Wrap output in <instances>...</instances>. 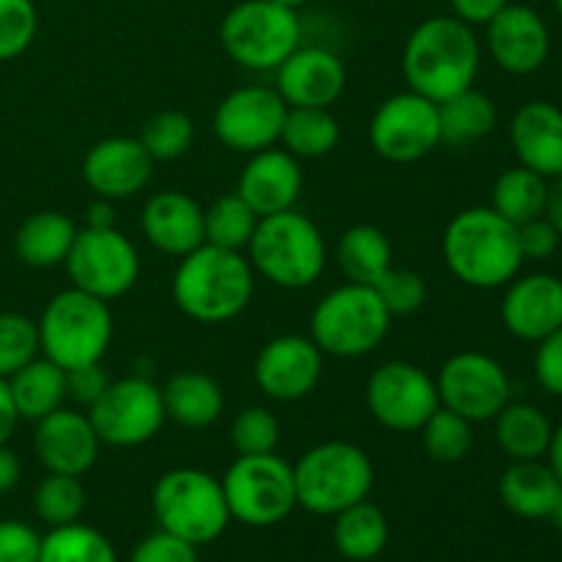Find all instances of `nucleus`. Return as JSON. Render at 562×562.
Masks as SVG:
<instances>
[{
    "label": "nucleus",
    "instance_id": "obj_1",
    "mask_svg": "<svg viewBox=\"0 0 562 562\" xmlns=\"http://www.w3.org/2000/svg\"><path fill=\"white\" fill-rule=\"evenodd\" d=\"M401 69L409 91L439 104L475 86L481 44L472 25L459 16H431L406 38Z\"/></svg>",
    "mask_w": 562,
    "mask_h": 562
},
{
    "label": "nucleus",
    "instance_id": "obj_2",
    "mask_svg": "<svg viewBox=\"0 0 562 562\" xmlns=\"http://www.w3.org/2000/svg\"><path fill=\"white\" fill-rule=\"evenodd\" d=\"M442 256L456 280L481 291L508 285L525 263L519 228L492 206H472L456 214L445 228Z\"/></svg>",
    "mask_w": 562,
    "mask_h": 562
},
{
    "label": "nucleus",
    "instance_id": "obj_3",
    "mask_svg": "<svg viewBox=\"0 0 562 562\" xmlns=\"http://www.w3.org/2000/svg\"><path fill=\"white\" fill-rule=\"evenodd\" d=\"M256 272L236 250L201 245L187 252L173 274V300L184 316L201 324H223L247 311Z\"/></svg>",
    "mask_w": 562,
    "mask_h": 562
},
{
    "label": "nucleus",
    "instance_id": "obj_4",
    "mask_svg": "<svg viewBox=\"0 0 562 562\" xmlns=\"http://www.w3.org/2000/svg\"><path fill=\"white\" fill-rule=\"evenodd\" d=\"M252 272L285 291L311 289L327 267V245L311 217L296 209L258 220L247 245Z\"/></svg>",
    "mask_w": 562,
    "mask_h": 562
},
{
    "label": "nucleus",
    "instance_id": "obj_5",
    "mask_svg": "<svg viewBox=\"0 0 562 562\" xmlns=\"http://www.w3.org/2000/svg\"><path fill=\"white\" fill-rule=\"evenodd\" d=\"M151 508L159 530L192 547L214 543L231 525L223 481L195 467H176L159 475L151 492Z\"/></svg>",
    "mask_w": 562,
    "mask_h": 562
},
{
    "label": "nucleus",
    "instance_id": "obj_6",
    "mask_svg": "<svg viewBox=\"0 0 562 562\" xmlns=\"http://www.w3.org/2000/svg\"><path fill=\"white\" fill-rule=\"evenodd\" d=\"M294 467L296 508L313 516H338L368 499L373 488V461L355 442H322Z\"/></svg>",
    "mask_w": 562,
    "mask_h": 562
},
{
    "label": "nucleus",
    "instance_id": "obj_7",
    "mask_svg": "<svg viewBox=\"0 0 562 562\" xmlns=\"http://www.w3.org/2000/svg\"><path fill=\"white\" fill-rule=\"evenodd\" d=\"M36 324L42 355L64 371L102 362L113 340V313L108 302L75 285L55 294Z\"/></svg>",
    "mask_w": 562,
    "mask_h": 562
},
{
    "label": "nucleus",
    "instance_id": "obj_8",
    "mask_svg": "<svg viewBox=\"0 0 562 562\" xmlns=\"http://www.w3.org/2000/svg\"><path fill=\"white\" fill-rule=\"evenodd\" d=\"M390 322L393 316L371 285L344 283L313 307L311 338L322 355L357 360L384 344Z\"/></svg>",
    "mask_w": 562,
    "mask_h": 562
},
{
    "label": "nucleus",
    "instance_id": "obj_9",
    "mask_svg": "<svg viewBox=\"0 0 562 562\" xmlns=\"http://www.w3.org/2000/svg\"><path fill=\"white\" fill-rule=\"evenodd\" d=\"M300 14L274 0H241L220 25L225 55L250 71H274L300 47Z\"/></svg>",
    "mask_w": 562,
    "mask_h": 562
},
{
    "label": "nucleus",
    "instance_id": "obj_10",
    "mask_svg": "<svg viewBox=\"0 0 562 562\" xmlns=\"http://www.w3.org/2000/svg\"><path fill=\"white\" fill-rule=\"evenodd\" d=\"M231 521L245 527H274L296 508L294 467L278 453L236 456L223 475Z\"/></svg>",
    "mask_w": 562,
    "mask_h": 562
},
{
    "label": "nucleus",
    "instance_id": "obj_11",
    "mask_svg": "<svg viewBox=\"0 0 562 562\" xmlns=\"http://www.w3.org/2000/svg\"><path fill=\"white\" fill-rule=\"evenodd\" d=\"M88 420L99 442L110 448H137L159 434L165 415L162 390L148 379H110L104 393L88 406Z\"/></svg>",
    "mask_w": 562,
    "mask_h": 562
},
{
    "label": "nucleus",
    "instance_id": "obj_12",
    "mask_svg": "<svg viewBox=\"0 0 562 562\" xmlns=\"http://www.w3.org/2000/svg\"><path fill=\"white\" fill-rule=\"evenodd\" d=\"M64 267L75 289L104 302L130 294L140 278L135 245L115 228L77 231Z\"/></svg>",
    "mask_w": 562,
    "mask_h": 562
},
{
    "label": "nucleus",
    "instance_id": "obj_13",
    "mask_svg": "<svg viewBox=\"0 0 562 562\" xmlns=\"http://www.w3.org/2000/svg\"><path fill=\"white\" fill-rule=\"evenodd\" d=\"M368 412L379 426L398 434L420 431L423 423L439 409L437 379L415 362H384L368 376Z\"/></svg>",
    "mask_w": 562,
    "mask_h": 562
},
{
    "label": "nucleus",
    "instance_id": "obj_14",
    "mask_svg": "<svg viewBox=\"0 0 562 562\" xmlns=\"http://www.w3.org/2000/svg\"><path fill=\"white\" fill-rule=\"evenodd\" d=\"M373 151L395 165H409L442 146L437 102L415 91L384 99L368 126Z\"/></svg>",
    "mask_w": 562,
    "mask_h": 562
},
{
    "label": "nucleus",
    "instance_id": "obj_15",
    "mask_svg": "<svg viewBox=\"0 0 562 562\" xmlns=\"http://www.w3.org/2000/svg\"><path fill=\"white\" fill-rule=\"evenodd\" d=\"M439 404L470 423H488L510 401V379L494 357L483 351H459L437 376Z\"/></svg>",
    "mask_w": 562,
    "mask_h": 562
},
{
    "label": "nucleus",
    "instance_id": "obj_16",
    "mask_svg": "<svg viewBox=\"0 0 562 562\" xmlns=\"http://www.w3.org/2000/svg\"><path fill=\"white\" fill-rule=\"evenodd\" d=\"M289 104L274 88L245 86L231 91L214 110V135L234 151L256 154L272 148L283 135Z\"/></svg>",
    "mask_w": 562,
    "mask_h": 562
},
{
    "label": "nucleus",
    "instance_id": "obj_17",
    "mask_svg": "<svg viewBox=\"0 0 562 562\" xmlns=\"http://www.w3.org/2000/svg\"><path fill=\"white\" fill-rule=\"evenodd\" d=\"M252 376L267 398L291 404L307 398L318 387L324 376V355L313 338L278 335L258 351Z\"/></svg>",
    "mask_w": 562,
    "mask_h": 562
},
{
    "label": "nucleus",
    "instance_id": "obj_18",
    "mask_svg": "<svg viewBox=\"0 0 562 562\" xmlns=\"http://www.w3.org/2000/svg\"><path fill=\"white\" fill-rule=\"evenodd\" d=\"M486 47L499 69L525 77L547 64L552 38L547 22L536 9L508 3L486 25Z\"/></svg>",
    "mask_w": 562,
    "mask_h": 562
},
{
    "label": "nucleus",
    "instance_id": "obj_19",
    "mask_svg": "<svg viewBox=\"0 0 562 562\" xmlns=\"http://www.w3.org/2000/svg\"><path fill=\"white\" fill-rule=\"evenodd\" d=\"M151 173L154 159L137 137H104L82 159V179L104 201L135 198L146 190Z\"/></svg>",
    "mask_w": 562,
    "mask_h": 562
},
{
    "label": "nucleus",
    "instance_id": "obj_20",
    "mask_svg": "<svg viewBox=\"0 0 562 562\" xmlns=\"http://www.w3.org/2000/svg\"><path fill=\"white\" fill-rule=\"evenodd\" d=\"M274 75V91L289 108H329L346 91L344 60L324 47H296Z\"/></svg>",
    "mask_w": 562,
    "mask_h": 562
},
{
    "label": "nucleus",
    "instance_id": "obj_21",
    "mask_svg": "<svg viewBox=\"0 0 562 562\" xmlns=\"http://www.w3.org/2000/svg\"><path fill=\"white\" fill-rule=\"evenodd\" d=\"M97 431H93L88 415L75 409H55L53 415L42 417L33 434V450L47 472L58 475L82 477L99 459Z\"/></svg>",
    "mask_w": 562,
    "mask_h": 562
},
{
    "label": "nucleus",
    "instance_id": "obj_22",
    "mask_svg": "<svg viewBox=\"0 0 562 562\" xmlns=\"http://www.w3.org/2000/svg\"><path fill=\"white\" fill-rule=\"evenodd\" d=\"M505 329L514 338L538 344L562 327V280L536 272L514 278L499 305Z\"/></svg>",
    "mask_w": 562,
    "mask_h": 562
},
{
    "label": "nucleus",
    "instance_id": "obj_23",
    "mask_svg": "<svg viewBox=\"0 0 562 562\" xmlns=\"http://www.w3.org/2000/svg\"><path fill=\"white\" fill-rule=\"evenodd\" d=\"M302 168L300 159L285 148H263V151L250 154L247 165L239 176V192L258 217L280 214L294 209L302 195Z\"/></svg>",
    "mask_w": 562,
    "mask_h": 562
},
{
    "label": "nucleus",
    "instance_id": "obj_24",
    "mask_svg": "<svg viewBox=\"0 0 562 562\" xmlns=\"http://www.w3.org/2000/svg\"><path fill=\"white\" fill-rule=\"evenodd\" d=\"M140 231L154 250L184 258L187 252L206 245L203 206L181 190H162L143 206Z\"/></svg>",
    "mask_w": 562,
    "mask_h": 562
},
{
    "label": "nucleus",
    "instance_id": "obj_25",
    "mask_svg": "<svg viewBox=\"0 0 562 562\" xmlns=\"http://www.w3.org/2000/svg\"><path fill=\"white\" fill-rule=\"evenodd\" d=\"M510 146L519 162L543 179L562 176V110L541 99L521 104L510 121Z\"/></svg>",
    "mask_w": 562,
    "mask_h": 562
},
{
    "label": "nucleus",
    "instance_id": "obj_26",
    "mask_svg": "<svg viewBox=\"0 0 562 562\" xmlns=\"http://www.w3.org/2000/svg\"><path fill=\"white\" fill-rule=\"evenodd\" d=\"M165 415L181 428H209L225 412V393L220 382L201 371L173 373L162 384Z\"/></svg>",
    "mask_w": 562,
    "mask_h": 562
},
{
    "label": "nucleus",
    "instance_id": "obj_27",
    "mask_svg": "<svg viewBox=\"0 0 562 562\" xmlns=\"http://www.w3.org/2000/svg\"><path fill=\"white\" fill-rule=\"evenodd\" d=\"M562 494L552 467L536 461H514L499 477V499L521 519H549Z\"/></svg>",
    "mask_w": 562,
    "mask_h": 562
},
{
    "label": "nucleus",
    "instance_id": "obj_28",
    "mask_svg": "<svg viewBox=\"0 0 562 562\" xmlns=\"http://www.w3.org/2000/svg\"><path fill=\"white\" fill-rule=\"evenodd\" d=\"M77 225L71 217L60 212H36L16 228L14 250L25 267L31 269H53L64 267L75 245Z\"/></svg>",
    "mask_w": 562,
    "mask_h": 562
},
{
    "label": "nucleus",
    "instance_id": "obj_29",
    "mask_svg": "<svg viewBox=\"0 0 562 562\" xmlns=\"http://www.w3.org/2000/svg\"><path fill=\"white\" fill-rule=\"evenodd\" d=\"M333 543L335 552L349 562H371L387 549L390 521L379 505L371 499L351 505L333 516Z\"/></svg>",
    "mask_w": 562,
    "mask_h": 562
},
{
    "label": "nucleus",
    "instance_id": "obj_30",
    "mask_svg": "<svg viewBox=\"0 0 562 562\" xmlns=\"http://www.w3.org/2000/svg\"><path fill=\"white\" fill-rule=\"evenodd\" d=\"M5 382H9L20 420L38 423L42 417L60 409L66 401V371L47 357L31 360L25 368L11 373Z\"/></svg>",
    "mask_w": 562,
    "mask_h": 562
},
{
    "label": "nucleus",
    "instance_id": "obj_31",
    "mask_svg": "<svg viewBox=\"0 0 562 562\" xmlns=\"http://www.w3.org/2000/svg\"><path fill=\"white\" fill-rule=\"evenodd\" d=\"M552 420L536 404H508L494 417V437L510 461L543 459L552 442Z\"/></svg>",
    "mask_w": 562,
    "mask_h": 562
},
{
    "label": "nucleus",
    "instance_id": "obj_32",
    "mask_svg": "<svg viewBox=\"0 0 562 562\" xmlns=\"http://www.w3.org/2000/svg\"><path fill=\"white\" fill-rule=\"evenodd\" d=\"M437 110L442 143L456 148L483 140L497 126V104L492 102L488 93L477 91L475 86L439 102Z\"/></svg>",
    "mask_w": 562,
    "mask_h": 562
},
{
    "label": "nucleus",
    "instance_id": "obj_33",
    "mask_svg": "<svg viewBox=\"0 0 562 562\" xmlns=\"http://www.w3.org/2000/svg\"><path fill=\"white\" fill-rule=\"evenodd\" d=\"M338 267L349 283L373 285L393 267V245L376 225H355L338 239Z\"/></svg>",
    "mask_w": 562,
    "mask_h": 562
},
{
    "label": "nucleus",
    "instance_id": "obj_34",
    "mask_svg": "<svg viewBox=\"0 0 562 562\" xmlns=\"http://www.w3.org/2000/svg\"><path fill=\"white\" fill-rule=\"evenodd\" d=\"M340 124L329 108H289L280 143L296 159H318L335 151Z\"/></svg>",
    "mask_w": 562,
    "mask_h": 562
},
{
    "label": "nucleus",
    "instance_id": "obj_35",
    "mask_svg": "<svg viewBox=\"0 0 562 562\" xmlns=\"http://www.w3.org/2000/svg\"><path fill=\"white\" fill-rule=\"evenodd\" d=\"M547 179L538 176L536 170L525 168H508L492 187V209L503 214L508 223L516 228L530 220L543 217V206H547Z\"/></svg>",
    "mask_w": 562,
    "mask_h": 562
},
{
    "label": "nucleus",
    "instance_id": "obj_36",
    "mask_svg": "<svg viewBox=\"0 0 562 562\" xmlns=\"http://www.w3.org/2000/svg\"><path fill=\"white\" fill-rule=\"evenodd\" d=\"M38 562H119V552L97 527L75 521V525L49 527L47 536H42Z\"/></svg>",
    "mask_w": 562,
    "mask_h": 562
},
{
    "label": "nucleus",
    "instance_id": "obj_37",
    "mask_svg": "<svg viewBox=\"0 0 562 562\" xmlns=\"http://www.w3.org/2000/svg\"><path fill=\"white\" fill-rule=\"evenodd\" d=\"M258 214L239 192L220 195L209 209H203V228H206V245L223 247V250H247L252 234L258 228Z\"/></svg>",
    "mask_w": 562,
    "mask_h": 562
},
{
    "label": "nucleus",
    "instance_id": "obj_38",
    "mask_svg": "<svg viewBox=\"0 0 562 562\" xmlns=\"http://www.w3.org/2000/svg\"><path fill=\"white\" fill-rule=\"evenodd\" d=\"M472 426L475 423H470L467 417L439 406L420 428L423 450L437 464H459V461H464L470 456L472 442H475Z\"/></svg>",
    "mask_w": 562,
    "mask_h": 562
},
{
    "label": "nucleus",
    "instance_id": "obj_39",
    "mask_svg": "<svg viewBox=\"0 0 562 562\" xmlns=\"http://www.w3.org/2000/svg\"><path fill=\"white\" fill-rule=\"evenodd\" d=\"M86 503V488H82L80 477L75 475L47 472V477L33 492V510L47 527H64L80 521Z\"/></svg>",
    "mask_w": 562,
    "mask_h": 562
},
{
    "label": "nucleus",
    "instance_id": "obj_40",
    "mask_svg": "<svg viewBox=\"0 0 562 562\" xmlns=\"http://www.w3.org/2000/svg\"><path fill=\"white\" fill-rule=\"evenodd\" d=\"M137 140L154 162H173L190 151L192 140H195V124L181 110H162L143 124Z\"/></svg>",
    "mask_w": 562,
    "mask_h": 562
},
{
    "label": "nucleus",
    "instance_id": "obj_41",
    "mask_svg": "<svg viewBox=\"0 0 562 562\" xmlns=\"http://www.w3.org/2000/svg\"><path fill=\"white\" fill-rule=\"evenodd\" d=\"M38 351V324L22 313H0V379L36 360Z\"/></svg>",
    "mask_w": 562,
    "mask_h": 562
},
{
    "label": "nucleus",
    "instance_id": "obj_42",
    "mask_svg": "<svg viewBox=\"0 0 562 562\" xmlns=\"http://www.w3.org/2000/svg\"><path fill=\"white\" fill-rule=\"evenodd\" d=\"M231 445L239 456L274 453L280 445V420L263 406H247L231 423Z\"/></svg>",
    "mask_w": 562,
    "mask_h": 562
},
{
    "label": "nucleus",
    "instance_id": "obj_43",
    "mask_svg": "<svg viewBox=\"0 0 562 562\" xmlns=\"http://www.w3.org/2000/svg\"><path fill=\"white\" fill-rule=\"evenodd\" d=\"M38 33V11L33 0H0V60L25 53Z\"/></svg>",
    "mask_w": 562,
    "mask_h": 562
},
{
    "label": "nucleus",
    "instance_id": "obj_44",
    "mask_svg": "<svg viewBox=\"0 0 562 562\" xmlns=\"http://www.w3.org/2000/svg\"><path fill=\"white\" fill-rule=\"evenodd\" d=\"M382 305L387 307L390 316H412L426 305L428 285L423 274L412 272V269H395L390 267L376 283L371 285Z\"/></svg>",
    "mask_w": 562,
    "mask_h": 562
},
{
    "label": "nucleus",
    "instance_id": "obj_45",
    "mask_svg": "<svg viewBox=\"0 0 562 562\" xmlns=\"http://www.w3.org/2000/svg\"><path fill=\"white\" fill-rule=\"evenodd\" d=\"M130 562H198V547L170 536V532L157 530L137 541Z\"/></svg>",
    "mask_w": 562,
    "mask_h": 562
},
{
    "label": "nucleus",
    "instance_id": "obj_46",
    "mask_svg": "<svg viewBox=\"0 0 562 562\" xmlns=\"http://www.w3.org/2000/svg\"><path fill=\"white\" fill-rule=\"evenodd\" d=\"M42 536L16 519L0 521V562H38Z\"/></svg>",
    "mask_w": 562,
    "mask_h": 562
},
{
    "label": "nucleus",
    "instance_id": "obj_47",
    "mask_svg": "<svg viewBox=\"0 0 562 562\" xmlns=\"http://www.w3.org/2000/svg\"><path fill=\"white\" fill-rule=\"evenodd\" d=\"M536 379L549 395L562 398V327L558 333L538 340L536 349Z\"/></svg>",
    "mask_w": 562,
    "mask_h": 562
},
{
    "label": "nucleus",
    "instance_id": "obj_48",
    "mask_svg": "<svg viewBox=\"0 0 562 562\" xmlns=\"http://www.w3.org/2000/svg\"><path fill=\"white\" fill-rule=\"evenodd\" d=\"M562 236L558 234L547 217L530 220V223L519 225V247L525 261H547L558 252Z\"/></svg>",
    "mask_w": 562,
    "mask_h": 562
},
{
    "label": "nucleus",
    "instance_id": "obj_49",
    "mask_svg": "<svg viewBox=\"0 0 562 562\" xmlns=\"http://www.w3.org/2000/svg\"><path fill=\"white\" fill-rule=\"evenodd\" d=\"M110 384V376L104 373L102 362H91V366H80L66 371V398L77 401L82 406H91L104 387Z\"/></svg>",
    "mask_w": 562,
    "mask_h": 562
},
{
    "label": "nucleus",
    "instance_id": "obj_50",
    "mask_svg": "<svg viewBox=\"0 0 562 562\" xmlns=\"http://www.w3.org/2000/svg\"><path fill=\"white\" fill-rule=\"evenodd\" d=\"M508 3L510 0H450L453 14L472 27L488 25V22H492Z\"/></svg>",
    "mask_w": 562,
    "mask_h": 562
},
{
    "label": "nucleus",
    "instance_id": "obj_51",
    "mask_svg": "<svg viewBox=\"0 0 562 562\" xmlns=\"http://www.w3.org/2000/svg\"><path fill=\"white\" fill-rule=\"evenodd\" d=\"M16 423H20V412H16L14 398H11L9 382L0 379V445H9V439L16 431Z\"/></svg>",
    "mask_w": 562,
    "mask_h": 562
},
{
    "label": "nucleus",
    "instance_id": "obj_52",
    "mask_svg": "<svg viewBox=\"0 0 562 562\" xmlns=\"http://www.w3.org/2000/svg\"><path fill=\"white\" fill-rule=\"evenodd\" d=\"M22 477V461L9 445H0V494H9L16 488Z\"/></svg>",
    "mask_w": 562,
    "mask_h": 562
},
{
    "label": "nucleus",
    "instance_id": "obj_53",
    "mask_svg": "<svg viewBox=\"0 0 562 562\" xmlns=\"http://www.w3.org/2000/svg\"><path fill=\"white\" fill-rule=\"evenodd\" d=\"M543 217H547L562 236V176H554L552 184L547 187V206H543Z\"/></svg>",
    "mask_w": 562,
    "mask_h": 562
},
{
    "label": "nucleus",
    "instance_id": "obj_54",
    "mask_svg": "<svg viewBox=\"0 0 562 562\" xmlns=\"http://www.w3.org/2000/svg\"><path fill=\"white\" fill-rule=\"evenodd\" d=\"M86 228H115L113 201H104V198H99L97 203H91V206H88V214H86Z\"/></svg>",
    "mask_w": 562,
    "mask_h": 562
},
{
    "label": "nucleus",
    "instance_id": "obj_55",
    "mask_svg": "<svg viewBox=\"0 0 562 562\" xmlns=\"http://www.w3.org/2000/svg\"><path fill=\"white\" fill-rule=\"evenodd\" d=\"M547 464L552 467V472L558 475V481L562 483V426H558L552 431V442H549L547 450Z\"/></svg>",
    "mask_w": 562,
    "mask_h": 562
},
{
    "label": "nucleus",
    "instance_id": "obj_56",
    "mask_svg": "<svg viewBox=\"0 0 562 562\" xmlns=\"http://www.w3.org/2000/svg\"><path fill=\"white\" fill-rule=\"evenodd\" d=\"M549 519H552L554 527H558V530L562 532V494H560L558 505H554V510H552V516H549Z\"/></svg>",
    "mask_w": 562,
    "mask_h": 562
},
{
    "label": "nucleus",
    "instance_id": "obj_57",
    "mask_svg": "<svg viewBox=\"0 0 562 562\" xmlns=\"http://www.w3.org/2000/svg\"><path fill=\"white\" fill-rule=\"evenodd\" d=\"M274 3H280V5H285V9H300V5H305L307 0H274Z\"/></svg>",
    "mask_w": 562,
    "mask_h": 562
},
{
    "label": "nucleus",
    "instance_id": "obj_58",
    "mask_svg": "<svg viewBox=\"0 0 562 562\" xmlns=\"http://www.w3.org/2000/svg\"><path fill=\"white\" fill-rule=\"evenodd\" d=\"M554 9H558V14H560V20H562V0H554Z\"/></svg>",
    "mask_w": 562,
    "mask_h": 562
}]
</instances>
